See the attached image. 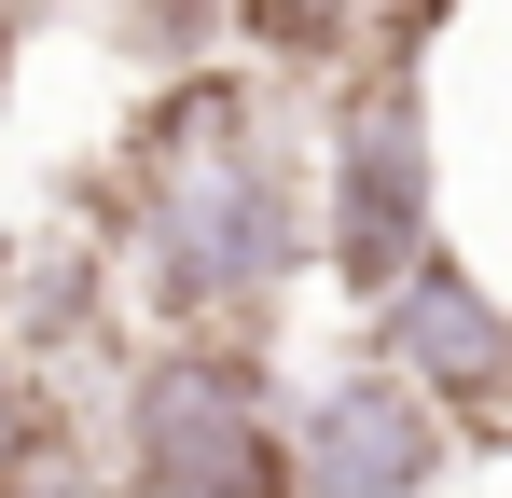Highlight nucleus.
Returning <instances> with one entry per match:
<instances>
[{"instance_id":"obj_5","label":"nucleus","mask_w":512,"mask_h":498,"mask_svg":"<svg viewBox=\"0 0 512 498\" xmlns=\"http://www.w3.org/2000/svg\"><path fill=\"white\" fill-rule=\"evenodd\" d=\"M374 360L416 374L457 429H499V415H512V305L457 263V249H429L416 277L374 305Z\"/></svg>"},{"instance_id":"obj_6","label":"nucleus","mask_w":512,"mask_h":498,"mask_svg":"<svg viewBox=\"0 0 512 498\" xmlns=\"http://www.w3.org/2000/svg\"><path fill=\"white\" fill-rule=\"evenodd\" d=\"M236 28H250V56H277V70H346L388 28V0H236Z\"/></svg>"},{"instance_id":"obj_2","label":"nucleus","mask_w":512,"mask_h":498,"mask_svg":"<svg viewBox=\"0 0 512 498\" xmlns=\"http://www.w3.org/2000/svg\"><path fill=\"white\" fill-rule=\"evenodd\" d=\"M443 249V139H429V42L374 28L319 111V263L346 305H388Z\"/></svg>"},{"instance_id":"obj_3","label":"nucleus","mask_w":512,"mask_h":498,"mask_svg":"<svg viewBox=\"0 0 512 498\" xmlns=\"http://www.w3.org/2000/svg\"><path fill=\"white\" fill-rule=\"evenodd\" d=\"M125 471L139 498H291V415L236 332H180L125 374Z\"/></svg>"},{"instance_id":"obj_1","label":"nucleus","mask_w":512,"mask_h":498,"mask_svg":"<svg viewBox=\"0 0 512 498\" xmlns=\"http://www.w3.org/2000/svg\"><path fill=\"white\" fill-rule=\"evenodd\" d=\"M319 263V194L305 153L277 139L263 83L194 70L139 125V291L180 332H250L291 277Z\"/></svg>"},{"instance_id":"obj_4","label":"nucleus","mask_w":512,"mask_h":498,"mask_svg":"<svg viewBox=\"0 0 512 498\" xmlns=\"http://www.w3.org/2000/svg\"><path fill=\"white\" fill-rule=\"evenodd\" d=\"M457 415L429 402L416 374H388V360H346L333 388H305L291 402V498H429L443 485V443Z\"/></svg>"}]
</instances>
